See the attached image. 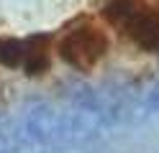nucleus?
Wrapping results in <instances>:
<instances>
[{
	"instance_id": "1",
	"label": "nucleus",
	"mask_w": 159,
	"mask_h": 153,
	"mask_svg": "<svg viewBox=\"0 0 159 153\" xmlns=\"http://www.w3.org/2000/svg\"><path fill=\"white\" fill-rule=\"evenodd\" d=\"M103 18L139 49H159V3L152 5L146 0H111L103 10Z\"/></svg>"
},
{
	"instance_id": "2",
	"label": "nucleus",
	"mask_w": 159,
	"mask_h": 153,
	"mask_svg": "<svg viewBox=\"0 0 159 153\" xmlns=\"http://www.w3.org/2000/svg\"><path fill=\"white\" fill-rule=\"evenodd\" d=\"M59 59L77 71H90L108 56L111 38L95 23H77L67 28L57 44Z\"/></svg>"
},
{
	"instance_id": "3",
	"label": "nucleus",
	"mask_w": 159,
	"mask_h": 153,
	"mask_svg": "<svg viewBox=\"0 0 159 153\" xmlns=\"http://www.w3.org/2000/svg\"><path fill=\"white\" fill-rule=\"evenodd\" d=\"M21 69L28 74H41L49 69V38L44 36H34L23 41V61Z\"/></svg>"
},
{
	"instance_id": "4",
	"label": "nucleus",
	"mask_w": 159,
	"mask_h": 153,
	"mask_svg": "<svg viewBox=\"0 0 159 153\" xmlns=\"http://www.w3.org/2000/svg\"><path fill=\"white\" fill-rule=\"evenodd\" d=\"M23 61V41H0V64L3 66H21Z\"/></svg>"
}]
</instances>
